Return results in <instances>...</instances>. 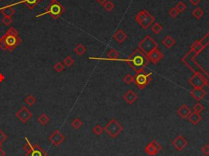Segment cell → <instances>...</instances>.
I'll use <instances>...</instances> for the list:
<instances>
[{
	"label": "cell",
	"mask_w": 209,
	"mask_h": 156,
	"mask_svg": "<svg viewBox=\"0 0 209 156\" xmlns=\"http://www.w3.org/2000/svg\"><path fill=\"white\" fill-rule=\"evenodd\" d=\"M125 61L136 73L141 69H144L150 61L146 55H145L140 49L137 48L130 55L128 58L126 59Z\"/></svg>",
	"instance_id": "1"
},
{
	"label": "cell",
	"mask_w": 209,
	"mask_h": 156,
	"mask_svg": "<svg viewBox=\"0 0 209 156\" xmlns=\"http://www.w3.org/2000/svg\"><path fill=\"white\" fill-rule=\"evenodd\" d=\"M7 47V51L12 52L21 44V39L20 38L18 31L15 28L11 27L2 36Z\"/></svg>",
	"instance_id": "2"
},
{
	"label": "cell",
	"mask_w": 209,
	"mask_h": 156,
	"mask_svg": "<svg viewBox=\"0 0 209 156\" xmlns=\"http://www.w3.org/2000/svg\"><path fill=\"white\" fill-rule=\"evenodd\" d=\"M65 12V8L62 5L59 3L58 2H51L48 7L46 9V11L44 12L41 13V14H38V15L35 16V17L39 18L45 15H50L52 17L53 19H57L60 17V16L62 15L63 13Z\"/></svg>",
	"instance_id": "3"
},
{
	"label": "cell",
	"mask_w": 209,
	"mask_h": 156,
	"mask_svg": "<svg viewBox=\"0 0 209 156\" xmlns=\"http://www.w3.org/2000/svg\"><path fill=\"white\" fill-rule=\"evenodd\" d=\"M136 21L144 30H147L150 26L153 25L154 21H155V18L147 10H142L136 14Z\"/></svg>",
	"instance_id": "4"
},
{
	"label": "cell",
	"mask_w": 209,
	"mask_h": 156,
	"mask_svg": "<svg viewBox=\"0 0 209 156\" xmlns=\"http://www.w3.org/2000/svg\"><path fill=\"white\" fill-rule=\"evenodd\" d=\"M152 79V73H146L144 69L136 72L134 76V83L140 89H144Z\"/></svg>",
	"instance_id": "5"
},
{
	"label": "cell",
	"mask_w": 209,
	"mask_h": 156,
	"mask_svg": "<svg viewBox=\"0 0 209 156\" xmlns=\"http://www.w3.org/2000/svg\"><path fill=\"white\" fill-rule=\"evenodd\" d=\"M156 48H158V44L150 35L145 36L138 44V49H140L146 56Z\"/></svg>",
	"instance_id": "6"
},
{
	"label": "cell",
	"mask_w": 209,
	"mask_h": 156,
	"mask_svg": "<svg viewBox=\"0 0 209 156\" xmlns=\"http://www.w3.org/2000/svg\"><path fill=\"white\" fill-rule=\"evenodd\" d=\"M123 130V125H121L116 119H111L110 122L104 127V131H106L110 137L115 138Z\"/></svg>",
	"instance_id": "7"
},
{
	"label": "cell",
	"mask_w": 209,
	"mask_h": 156,
	"mask_svg": "<svg viewBox=\"0 0 209 156\" xmlns=\"http://www.w3.org/2000/svg\"><path fill=\"white\" fill-rule=\"evenodd\" d=\"M162 150V145L160 143H159L156 140H153V141L150 142L148 145L145 148V152L148 155L154 156L157 154L159 152L161 151Z\"/></svg>",
	"instance_id": "8"
},
{
	"label": "cell",
	"mask_w": 209,
	"mask_h": 156,
	"mask_svg": "<svg viewBox=\"0 0 209 156\" xmlns=\"http://www.w3.org/2000/svg\"><path fill=\"white\" fill-rule=\"evenodd\" d=\"M16 116L23 124H26L32 118V113L26 106H22L21 108L16 113Z\"/></svg>",
	"instance_id": "9"
},
{
	"label": "cell",
	"mask_w": 209,
	"mask_h": 156,
	"mask_svg": "<svg viewBox=\"0 0 209 156\" xmlns=\"http://www.w3.org/2000/svg\"><path fill=\"white\" fill-rule=\"evenodd\" d=\"M189 83L194 88H203L206 85V81L199 74H195L189 79Z\"/></svg>",
	"instance_id": "10"
},
{
	"label": "cell",
	"mask_w": 209,
	"mask_h": 156,
	"mask_svg": "<svg viewBox=\"0 0 209 156\" xmlns=\"http://www.w3.org/2000/svg\"><path fill=\"white\" fill-rule=\"evenodd\" d=\"M172 144L175 147V149L178 151H182L188 145V141L183 136H177L176 138L172 141Z\"/></svg>",
	"instance_id": "11"
},
{
	"label": "cell",
	"mask_w": 209,
	"mask_h": 156,
	"mask_svg": "<svg viewBox=\"0 0 209 156\" xmlns=\"http://www.w3.org/2000/svg\"><path fill=\"white\" fill-rule=\"evenodd\" d=\"M25 156H48V153L38 144L32 145L30 150L26 152Z\"/></svg>",
	"instance_id": "12"
},
{
	"label": "cell",
	"mask_w": 209,
	"mask_h": 156,
	"mask_svg": "<svg viewBox=\"0 0 209 156\" xmlns=\"http://www.w3.org/2000/svg\"><path fill=\"white\" fill-rule=\"evenodd\" d=\"M65 136L61 133L59 130H56L49 137V141L52 144L56 146H58L63 141H65Z\"/></svg>",
	"instance_id": "13"
},
{
	"label": "cell",
	"mask_w": 209,
	"mask_h": 156,
	"mask_svg": "<svg viewBox=\"0 0 209 156\" xmlns=\"http://www.w3.org/2000/svg\"><path fill=\"white\" fill-rule=\"evenodd\" d=\"M147 57H148L150 61H151L154 64H157L158 62H159L162 59L164 58V54L158 48H156L151 52H150L149 54L147 55Z\"/></svg>",
	"instance_id": "14"
},
{
	"label": "cell",
	"mask_w": 209,
	"mask_h": 156,
	"mask_svg": "<svg viewBox=\"0 0 209 156\" xmlns=\"http://www.w3.org/2000/svg\"><path fill=\"white\" fill-rule=\"evenodd\" d=\"M190 96L196 101L199 102L204 98L206 96V92L203 88H194L190 92Z\"/></svg>",
	"instance_id": "15"
},
{
	"label": "cell",
	"mask_w": 209,
	"mask_h": 156,
	"mask_svg": "<svg viewBox=\"0 0 209 156\" xmlns=\"http://www.w3.org/2000/svg\"><path fill=\"white\" fill-rule=\"evenodd\" d=\"M39 0H21L20 2H16V3H13V4H10L7 5L8 7H14L16 5H18L20 3H22V4L26 5L29 9H34L35 8V7L37 6V4L39 3Z\"/></svg>",
	"instance_id": "16"
},
{
	"label": "cell",
	"mask_w": 209,
	"mask_h": 156,
	"mask_svg": "<svg viewBox=\"0 0 209 156\" xmlns=\"http://www.w3.org/2000/svg\"><path fill=\"white\" fill-rule=\"evenodd\" d=\"M123 100L127 102V104L131 105L137 100V95L132 90H128L123 97Z\"/></svg>",
	"instance_id": "17"
},
{
	"label": "cell",
	"mask_w": 209,
	"mask_h": 156,
	"mask_svg": "<svg viewBox=\"0 0 209 156\" xmlns=\"http://www.w3.org/2000/svg\"><path fill=\"white\" fill-rule=\"evenodd\" d=\"M127 38V35L124 31L122 30V29H119L116 32L114 33V35H113V39H115L118 43L119 44H122L123 42L125 41Z\"/></svg>",
	"instance_id": "18"
},
{
	"label": "cell",
	"mask_w": 209,
	"mask_h": 156,
	"mask_svg": "<svg viewBox=\"0 0 209 156\" xmlns=\"http://www.w3.org/2000/svg\"><path fill=\"white\" fill-rule=\"evenodd\" d=\"M178 115H180V117L182 118V119H186V118L189 117V115L191 114V111L189 106H187L186 105H182V106L178 109L177 111Z\"/></svg>",
	"instance_id": "19"
},
{
	"label": "cell",
	"mask_w": 209,
	"mask_h": 156,
	"mask_svg": "<svg viewBox=\"0 0 209 156\" xmlns=\"http://www.w3.org/2000/svg\"><path fill=\"white\" fill-rule=\"evenodd\" d=\"M188 119H189V121H190L192 124L196 125V124H198V123L202 120L203 118H202L200 114H198V113H195V112H193V113L191 112V114L189 115Z\"/></svg>",
	"instance_id": "20"
},
{
	"label": "cell",
	"mask_w": 209,
	"mask_h": 156,
	"mask_svg": "<svg viewBox=\"0 0 209 156\" xmlns=\"http://www.w3.org/2000/svg\"><path fill=\"white\" fill-rule=\"evenodd\" d=\"M162 43H163V44H164L165 48L169 49V48H171L173 46H174L176 44V40L172 36L168 35V36L164 38Z\"/></svg>",
	"instance_id": "21"
},
{
	"label": "cell",
	"mask_w": 209,
	"mask_h": 156,
	"mask_svg": "<svg viewBox=\"0 0 209 156\" xmlns=\"http://www.w3.org/2000/svg\"><path fill=\"white\" fill-rule=\"evenodd\" d=\"M74 52L78 56H83V55L86 52V48L84 47L83 44H78V45L76 46L75 48H74Z\"/></svg>",
	"instance_id": "22"
},
{
	"label": "cell",
	"mask_w": 209,
	"mask_h": 156,
	"mask_svg": "<svg viewBox=\"0 0 209 156\" xmlns=\"http://www.w3.org/2000/svg\"><path fill=\"white\" fill-rule=\"evenodd\" d=\"M163 29H164V27L159 23H154V24L151 26V31L156 34V35L159 34L163 31Z\"/></svg>",
	"instance_id": "23"
},
{
	"label": "cell",
	"mask_w": 209,
	"mask_h": 156,
	"mask_svg": "<svg viewBox=\"0 0 209 156\" xmlns=\"http://www.w3.org/2000/svg\"><path fill=\"white\" fill-rule=\"evenodd\" d=\"M203 14H204V12H203V9L200 8V7H196L194 11L192 12V15L194 16V17L198 20L200 19L203 16Z\"/></svg>",
	"instance_id": "24"
},
{
	"label": "cell",
	"mask_w": 209,
	"mask_h": 156,
	"mask_svg": "<svg viewBox=\"0 0 209 156\" xmlns=\"http://www.w3.org/2000/svg\"><path fill=\"white\" fill-rule=\"evenodd\" d=\"M50 119L48 115H45V114H42L40 116H39L38 118V121L41 125H46L49 122Z\"/></svg>",
	"instance_id": "25"
},
{
	"label": "cell",
	"mask_w": 209,
	"mask_h": 156,
	"mask_svg": "<svg viewBox=\"0 0 209 156\" xmlns=\"http://www.w3.org/2000/svg\"><path fill=\"white\" fill-rule=\"evenodd\" d=\"M119 53L115 49H110L108 52V57L110 58V60H117V59L119 58Z\"/></svg>",
	"instance_id": "26"
},
{
	"label": "cell",
	"mask_w": 209,
	"mask_h": 156,
	"mask_svg": "<svg viewBox=\"0 0 209 156\" xmlns=\"http://www.w3.org/2000/svg\"><path fill=\"white\" fill-rule=\"evenodd\" d=\"M74 60L70 56H67L63 60V65H65L66 67H70V66H72L74 65Z\"/></svg>",
	"instance_id": "27"
},
{
	"label": "cell",
	"mask_w": 209,
	"mask_h": 156,
	"mask_svg": "<svg viewBox=\"0 0 209 156\" xmlns=\"http://www.w3.org/2000/svg\"><path fill=\"white\" fill-rule=\"evenodd\" d=\"M83 125V122L80 120L78 118H75L74 119H73V121L71 122V126L73 127L74 129H78L82 127Z\"/></svg>",
	"instance_id": "28"
},
{
	"label": "cell",
	"mask_w": 209,
	"mask_h": 156,
	"mask_svg": "<svg viewBox=\"0 0 209 156\" xmlns=\"http://www.w3.org/2000/svg\"><path fill=\"white\" fill-rule=\"evenodd\" d=\"M25 102H26L28 106H32L33 105L35 104V102H36V98H35L34 96L29 95L28 97L25 99Z\"/></svg>",
	"instance_id": "29"
},
{
	"label": "cell",
	"mask_w": 209,
	"mask_h": 156,
	"mask_svg": "<svg viewBox=\"0 0 209 156\" xmlns=\"http://www.w3.org/2000/svg\"><path fill=\"white\" fill-rule=\"evenodd\" d=\"M175 7L177 8V10L179 12H184L186 9L187 6H186L185 2H182V1H180L179 2H177V4L175 6Z\"/></svg>",
	"instance_id": "30"
},
{
	"label": "cell",
	"mask_w": 209,
	"mask_h": 156,
	"mask_svg": "<svg viewBox=\"0 0 209 156\" xmlns=\"http://www.w3.org/2000/svg\"><path fill=\"white\" fill-rule=\"evenodd\" d=\"M104 132V128H102V126L99 125V124H97L96 125L94 128H93V133L96 134L97 136H100V135H102Z\"/></svg>",
	"instance_id": "31"
},
{
	"label": "cell",
	"mask_w": 209,
	"mask_h": 156,
	"mask_svg": "<svg viewBox=\"0 0 209 156\" xmlns=\"http://www.w3.org/2000/svg\"><path fill=\"white\" fill-rule=\"evenodd\" d=\"M103 7H104V8L106 9L107 12H111L113 9L114 8V4L112 2H111V1L109 0V1H107V2H106L105 3H104Z\"/></svg>",
	"instance_id": "32"
},
{
	"label": "cell",
	"mask_w": 209,
	"mask_h": 156,
	"mask_svg": "<svg viewBox=\"0 0 209 156\" xmlns=\"http://www.w3.org/2000/svg\"><path fill=\"white\" fill-rule=\"evenodd\" d=\"M123 81L127 84H130V83L134 82V76L131 74H127V75L124 76V78H123Z\"/></svg>",
	"instance_id": "33"
},
{
	"label": "cell",
	"mask_w": 209,
	"mask_h": 156,
	"mask_svg": "<svg viewBox=\"0 0 209 156\" xmlns=\"http://www.w3.org/2000/svg\"><path fill=\"white\" fill-rule=\"evenodd\" d=\"M203 110H204V106L201 103H196L194 106V112L198 113V114H200L201 112H203Z\"/></svg>",
	"instance_id": "34"
},
{
	"label": "cell",
	"mask_w": 209,
	"mask_h": 156,
	"mask_svg": "<svg viewBox=\"0 0 209 156\" xmlns=\"http://www.w3.org/2000/svg\"><path fill=\"white\" fill-rule=\"evenodd\" d=\"M64 67H65V65H63V63L61 62H56L55 65H53V69L56 70V72H61L64 69Z\"/></svg>",
	"instance_id": "35"
},
{
	"label": "cell",
	"mask_w": 209,
	"mask_h": 156,
	"mask_svg": "<svg viewBox=\"0 0 209 156\" xmlns=\"http://www.w3.org/2000/svg\"><path fill=\"white\" fill-rule=\"evenodd\" d=\"M25 141H26V143L23 145V150L25 151H28L29 150H30V148L32 147V144L30 143V141H29V139L27 137H25Z\"/></svg>",
	"instance_id": "36"
},
{
	"label": "cell",
	"mask_w": 209,
	"mask_h": 156,
	"mask_svg": "<svg viewBox=\"0 0 209 156\" xmlns=\"http://www.w3.org/2000/svg\"><path fill=\"white\" fill-rule=\"evenodd\" d=\"M169 15L171 16V17H172L173 18H176L177 17V16H178V14H179V12L177 11V8H176V7H172V8L170 9V10H169Z\"/></svg>",
	"instance_id": "37"
},
{
	"label": "cell",
	"mask_w": 209,
	"mask_h": 156,
	"mask_svg": "<svg viewBox=\"0 0 209 156\" xmlns=\"http://www.w3.org/2000/svg\"><path fill=\"white\" fill-rule=\"evenodd\" d=\"M2 22L5 26H8L12 23V17H3L2 19Z\"/></svg>",
	"instance_id": "38"
},
{
	"label": "cell",
	"mask_w": 209,
	"mask_h": 156,
	"mask_svg": "<svg viewBox=\"0 0 209 156\" xmlns=\"http://www.w3.org/2000/svg\"><path fill=\"white\" fill-rule=\"evenodd\" d=\"M7 138V135L5 134L4 132H2L1 129H0V145H2V144L5 141H6Z\"/></svg>",
	"instance_id": "39"
},
{
	"label": "cell",
	"mask_w": 209,
	"mask_h": 156,
	"mask_svg": "<svg viewBox=\"0 0 209 156\" xmlns=\"http://www.w3.org/2000/svg\"><path fill=\"white\" fill-rule=\"evenodd\" d=\"M201 151L203 152L204 155H208L209 154V145L208 144H206L201 148Z\"/></svg>",
	"instance_id": "40"
},
{
	"label": "cell",
	"mask_w": 209,
	"mask_h": 156,
	"mask_svg": "<svg viewBox=\"0 0 209 156\" xmlns=\"http://www.w3.org/2000/svg\"><path fill=\"white\" fill-rule=\"evenodd\" d=\"M0 49L2 51H7V47L2 37L0 38Z\"/></svg>",
	"instance_id": "41"
},
{
	"label": "cell",
	"mask_w": 209,
	"mask_h": 156,
	"mask_svg": "<svg viewBox=\"0 0 209 156\" xmlns=\"http://www.w3.org/2000/svg\"><path fill=\"white\" fill-rule=\"evenodd\" d=\"M200 1L201 0H190V2L194 6H197L200 2Z\"/></svg>",
	"instance_id": "42"
},
{
	"label": "cell",
	"mask_w": 209,
	"mask_h": 156,
	"mask_svg": "<svg viewBox=\"0 0 209 156\" xmlns=\"http://www.w3.org/2000/svg\"><path fill=\"white\" fill-rule=\"evenodd\" d=\"M98 3H100L101 5H103L104 3L106 2H107V1H109V0H96Z\"/></svg>",
	"instance_id": "43"
},
{
	"label": "cell",
	"mask_w": 209,
	"mask_h": 156,
	"mask_svg": "<svg viewBox=\"0 0 209 156\" xmlns=\"http://www.w3.org/2000/svg\"><path fill=\"white\" fill-rule=\"evenodd\" d=\"M5 155H6V153L2 150V149L1 148V145H0V156H5Z\"/></svg>",
	"instance_id": "44"
},
{
	"label": "cell",
	"mask_w": 209,
	"mask_h": 156,
	"mask_svg": "<svg viewBox=\"0 0 209 156\" xmlns=\"http://www.w3.org/2000/svg\"><path fill=\"white\" fill-rule=\"evenodd\" d=\"M51 2H57V0H50Z\"/></svg>",
	"instance_id": "45"
},
{
	"label": "cell",
	"mask_w": 209,
	"mask_h": 156,
	"mask_svg": "<svg viewBox=\"0 0 209 156\" xmlns=\"http://www.w3.org/2000/svg\"><path fill=\"white\" fill-rule=\"evenodd\" d=\"M1 1H2V0H0V2H1Z\"/></svg>",
	"instance_id": "46"
},
{
	"label": "cell",
	"mask_w": 209,
	"mask_h": 156,
	"mask_svg": "<svg viewBox=\"0 0 209 156\" xmlns=\"http://www.w3.org/2000/svg\"><path fill=\"white\" fill-rule=\"evenodd\" d=\"M203 156H207V155H203Z\"/></svg>",
	"instance_id": "47"
},
{
	"label": "cell",
	"mask_w": 209,
	"mask_h": 156,
	"mask_svg": "<svg viewBox=\"0 0 209 156\" xmlns=\"http://www.w3.org/2000/svg\"><path fill=\"white\" fill-rule=\"evenodd\" d=\"M39 1H41V0H39Z\"/></svg>",
	"instance_id": "48"
}]
</instances>
